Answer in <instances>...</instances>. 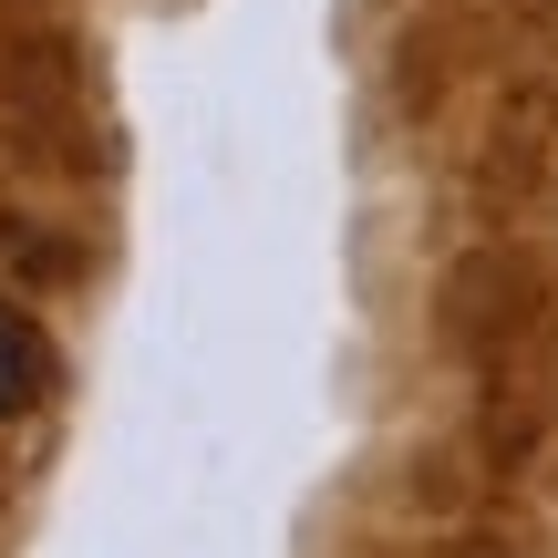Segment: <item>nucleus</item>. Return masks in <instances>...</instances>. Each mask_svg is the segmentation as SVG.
I'll list each match as a JSON object with an SVG mask.
<instances>
[{"mask_svg": "<svg viewBox=\"0 0 558 558\" xmlns=\"http://www.w3.org/2000/svg\"><path fill=\"white\" fill-rule=\"evenodd\" d=\"M41 393H52V341H41L32 320L0 300V424H11V414H32Z\"/></svg>", "mask_w": 558, "mask_h": 558, "instance_id": "1", "label": "nucleus"}]
</instances>
